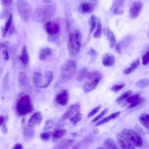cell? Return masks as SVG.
Wrapping results in <instances>:
<instances>
[{
  "instance_id": "obj_1",
  "label": "cell",
  "mask_w": 149,
  "mask_h": 149,
  "mask_svg": "<svg viewBox=\"0 0 149 149\" xmlns=\"http://www.w3.org/2000/svg\"><path fill=\"white\" fill-rule=\"evenodd\" d=\"M82 36L79 30H74L70 33L67 47L70 55L72 57L76 56L80 50L81 45Z\"/></svg>"
},
{
  "instance_id": "obj_2",
  "label": "cell",
  "mask_w": 149,
  "mask_h": 149,
  "mask_svg": "<svg viewBox=\"0 0 149 149\" xmlns=\"http://www.w3.org/2000/svg\"><path fill=\"white\" fill-rule=\"evenodd\" d=\"M75 61L72 59H68L64 62L61 66L59 76V81L63 83L70 80L74 76L77 70Z\"/></svg>"
},
{
  "instance_id": "obj_3",
  "label": "cell",
  "mask_w": 149,
  "mask_h": 149,
  "mask_svg": "<svg viewBox=\"0 0 149 149\" xmlns=\"http://www.w3.org/2000/svg\"><path fill=\"white\" fill-rule=\"evenodd\" d=\"M56 8L52 4H43L38 6L36 9L33 18L36 22L45 21L51 18L54 14Z\"/></svg>"
},
{
  "instance_id": "obj_4",
  "label": "cell",
  "mask_w": 149,
  "mask_h": 149,
  "mask_svg": "<svg viewBox=\"0 0 149 149\" xmlns=\"http://www.w3.org/2000/svg\"><path fill=\"white\" fill-rule=\"evenodd\" d=\"M16 108L18 114L20 116L32 112L33 109L30 97L27 95L22 96L17 102Z\"/></svg>"
},
{
  "instance_id": "obj_5",
  "label": "cell",
  "mask_w": 149,
  "mask_h": 149,
  "mask_svg": "<svg viewBox=\"0 0 149 149\" xmlns=\"http://www.w3.org/2000/svg\"><path fill=\"white\" fill-rule=\"evenodd\" d=\"M17 9L21 18L25 21H28L32 12V8L29 3L26 1H18L17 3Z\"/></svg>"
},
{
  "instance_id": "obj_6",
  "label": "cell",
  "mask_w": 149,
  "mask_h": 149,
  "mask_svg": "<svg viewBox=\"0 0 149 149\" xmlns=\"http://www.w3.org/2000/svg\"><path fill=\"white\" fill-rule=\"evenodd\" d=\"M121 134L131 143L136 147H140L143 145L142 139L136 132L131 129H125Z\"/></svg>"
},
{
  "instance_id": "obj_7",
  "label": "cell",
  "mask_w": 149,
  "mask_h": 149,
  "mask_svg": "<svg viewBox=\"0 0 149 149\" xmlns=\"http://www.w3.org/2000/svg\"><path fill=\"white\" fill-rule=\"evenodd\" d=\"M78 9L81 14H90L94 11L95 6L93 3L91 1H83L79 5Z\"/></svg>"
},
{
  "instance_id": "obj_8",
  "label": "cell",
  "mask_w": 149,
  "mask_h": 149,
  "mask_svg": "<svg viewBox=\"0 0 149 149\" xmlns=\"http://www.w3.org/2000/svg\"><path fill=\"white\" fill-rule=\"evenodd\" d=\"M45 30L47 33L51 36H54L58 33L60 29L59 24L55 22L48 21L45 26Z\"/></svg>"
},
{
  "instance_id": "obj_9",
  "label": "cell",
  "mask_w": 149,
  "mask_h": 149,
  "mask_svg": "<svg viewBox=\"0 0 149 149\" xmlns=\"http://www.w3.org/2000/svg\"><path fill=\"white\" fill-rule=\"evenodd\" d=\"M69 98V94L68 91L63 89L57 94L55 97V100L58 104L64 106L67 104Z\"/></svg>"
},
{
  "instance_id": "obj_10",
  "label": "cell",
  "mask_w": 149,
  "mask_h": 149,
  "mask_svg": "<svg viewBox=\"0 0 149 149\" xmlns=\"http://www.w3.org/2000/svg\"><path fill=\"white\" fill-rule=\"evenodd\" d=\"M116 138L118 143L122 149H135L132 144L121 134L118 133Z\"/></svg>"
},
{
  "instance_id": "obj_11",
  "label": "cell",
  "mask_w": 149,
  "mask_h": 149,
  "mask_svg": "<svg viewBox=\"0 0 149 149\" xmlns=\"http://www.w3.org/2000/svg\"><path fill=\"white\" fill-rule=\"evenodd\" d=\"M143 6L142 3L137 1L134 2L131 5L130 9V16L133 18L136 17L139 15Z\"/></svg>"
},
{
  "instance_id": "obj_12",
  "label": "cell",
  "mask_w": 149,
  "mask_h": 149,
  "mask_svg": "<svg viewBox=\"0 0 149 149\" xmlns=\"http://www.w3.org/2000/svg\"><path fill=\"white\" fill-rule=\"evenodd\" d=\"M42 119V116L40 111L36 112L33 114L28 120L29 126L32 128L39 125Z\"/></svg>"
},
{
  "instance_id": "obj_13",
  "label": "cell",
  "mask_w": 149,
  "mask_h": 149,
  "mask_svg": "<svg viewBox=\"0 0 149 149\" xmlns=\"http://www.w3.org/2000/svg\"><path fill=\"white\" fill-rule=\"evenodd\" d=\"M80 106L78 104H74L71 105L69 108L63 114L62 117L66 119L70 118L76 113L79 111Z\"/></svg>"
},
{
  "instance_id": "obj_14",
  "label": "cell",
  "mask_w": 149,
  "mask_h": 149,
  "mask_svg": "<svg viewBox=\"0 0 149 149\" xmlns=\"http://www.w3.org/2000/svg\"><path fill=\"white\" fill-rule=\"evenodd\" d=\"M102 77V74L97 70L92 71L87 73L86 77L91 82L99 83Z\"/></svg>"
},
{
  "instance_id": "obj_15",
  "label": "cell",
  "mask_w": 149,
  "mask_h": 149,
  "mask_svg": "<svg viewBox=\"0 0 149 149\" xmlns=\"http://www.w3.org/2000/svg\"><path fill=\"white\" fill-rule=\"evenodd\" d=\"M115 57L111 54H105L102 57V63L104 66L106 67H110L113 65L115 63Z\"/></svg>"
},
{
  "instance_id": "obj_16",
  "label": "cell",
  "mask_w": 149,
  "mask_h": 149,
  "mask_svg": "<svg viewBox=\"0 0 149 149\" xmlns=\"http://www.w3.org/2000/svg\"><path fill=\"white\" fill-rule=\"evenodd\" d=\"M103 32L109 40L110 47L113 48L116 42L115 38L113 33L107 27L103 29Z\"/></svg>"
},
{
  "instance_id": "obj_17",
  "label": "cell",
  "mask_w": 149,
  "mask_h": 149,
  "mask_svg": "<svg viewBox=\"0 0 149 149\" xmlns=\"http://www.w3.org/2000/svg\"><path fill=\"white\" fill-rule=\"evenodd\" d=\"M23 134L24 139L27 141L31 140L33 137L35 131L32 128L27 126L23 128Z\"/></svg>"
},
{
  "instance_id": "obj_18",
  "label": "cell",
  "mask_w": 149,
  "mask_h": 149,
  "mask_svg": "<svg viewBox=\"0 0 149 149\" xmlns=\"http://www.w3.org/2000/svg\"><path fill=\"white\" fill-rule=\"evenodd\" d=\"M74 142V141L72 139H65L59 142L52 149H68Z\"/></svg>"
},
{
  "instance_id": "obj_19",
  "label": "cell",
  "mask_w": 149,
  "mask_h": 149,
  "mask_svg": "<svg viewBox=\"0 0 149 149\" xmlns=\"http://www.w3.org/2000/svg\"><path fill=\"white\" fill-rule=\"evenodd\" d=\"M54 77L53 72L51 71H47L44 73V83L39 86L41 88H46L52 81Z\"/></svg>"
},
{
  "instance_id": "obj_20",
  "label": "cell",
  "mask_w": 149,
  "mask_h": 149,
  "mask_svg": "<svg viewBox=\"0 0 149 149\" xmlns=\"http://www.w3.org/2000/svg\"><path fill=\"white\" fill-rule=\"evenodd\" d=\"M22 53V55L20 56V59L23 65H26L29 62V56L27 48L26 46L23 47Z\"/></svg>"
},
{
  "instance_id": "obj_21",
  "label": "cell",
  "mask_w": 149,
  "mask_h": 149,
  "mask_svg": "<svg viewBox=\"0 0 149 149\" xmlns=\"http://www.w3.org/2000/svg\"><path fill=\"white\" fill-rule=\"evenodd\" d=\"M149 115L146 113L142 114L139 118L140 123L148 130H149Z\"/></svg>"
},
{
  "instance_id": "obj_22",
  "label": "cell",
  "mask_w": 149,
  "mask_h": 149,
  "mask_svg": "<svg viewBox=\"0 0 149 149\" xmlns=\"http://www.w3.org/2000/svg\"><path fill=\"white\" fill-rule=\"evenodd\" d=\"M120 112L119 111L114 113L97 123L95 125V126H99L107 123L111 120L118 116L120 115Z\"/></svg>"
},
{
  "instance_id": "obj_23",
  "label": "cell",
  "mask_w": 149,
  "mask_h": 149,
  "mask_svg": "<svg viewBox=\"0 0 149 149\" xmlns=\"http://www.w3.org/2000/svg\"><path fill=\"white\" fill-rule=\"evenodd\" d=\"M18 78L20 85L23 87L26 86L28 84V80L25 73L23 72H20L18 75Z\"/></svg>"
},
{
  "instance_id": "obj_24",
  "label": "cell",
  "mask_w": 149,
  "mask_h": 149,
  "mask_svg": "<svg viewBox=\"0 0 149 149\" xmlns=\"http://www.w3.org/2000/svg\"><path fill=\"white\" fill-rule=\"evenodd\" d=\"M104 146L106 149H120L113 140L111 138L105 140Z\"/></svg>"
},
{
  "instance_id": "obj_25",
  "label": "cell",
  "mask_w": 149,
  "mask_h": 149,
  "mask_svg": "<svg viewBox=\"0 0 149 149\" xmlns=\"http://www.w3.org/2000/svg\"><path fill=\"white\" fill-rule=\"evenodd\" d=\"M98 84L93 82H87L84 85L83 90L85 93L90 92L95 89Z\"/></svg>"
},
{
  "instance_id": "obj_26",
  "label": "cell",
  "mask_w": 149,
  "mask_h": 149,
  "mask_svg": "<svg viewBox=\"0 0 149 149\" xmlns=\"http://www.w3.org/2000/svg\"><path fill=\"white\" fill-rule=\"evenodd\" d=\"M34 83L36 85L39 86L43 81V76L42 74L40 72H35L33 77Z\"/></svg>"
},
{
  "instance_id": "obj_27",
  "label": "cell",
  "mask_w": 149,
  "mask_h": 149,
  "mask_svg": "<svg viewBox=\"0 0 149 149\" xmlns=\"http://www.w3.org/2000/svg\"><path fill=\"white\" fill-rule=\"evenodd\" d=\"M140 63L139 59L138 58L131 64L130 67L126 69L124 71V73L125 75H128L130 74L139 66Z\"/></svg>"
},
{
  "instance_id": "obj_28",
  "label": "cell",
  "mask_w": 149,
  "mask_h": 149,
  "mask_svg": "<svg viewBox=\"0 0 149 149\" xmlns=\"http://www.w3.org/2000/svg\"><path fill=\"white\" fill-rule=\"evenodd\" d=\"M88 73V69L87 68H81L77 75V80L79 82L82 81L86 77Z\"/></svg>"
},
{
  "instance_id": "obj_29",
  "label": "cell",
  "mask_w": 149,
  "mask_h": 149,
  "mask_svg": "<svg viewBox=\"0 0 149 149\" xmlns=\"http://www.w3.org/2000/svg\"><path fill=\"white\" fill-rule=\"evenodd\" d=\"M12 15L10 13L8 20L6 21L5 26L2 30V36L3 37H5L6 36L8 30L12 24Z\"/></svg>"
},
{
  "instance_id": "obj_30",
  "label": "cell",
  "mask_w": 149,
  "mask_h": 149,
  "mask_svg": "<svg viewBox=\"0 0 149 149\" xmlns=\"http://www.w3.org/2000/svg\"><path fill=\"white\" fill-rule=\"evenodd\" d=\"M149 81L148 79H143L137 81L135 83L136 86L140 88H144L148 86Z\"/></svg>"
},
{
  "instance_id": "obj_31",
  "label": "cell",
  "mask_w": 149,
  "mask_h": 149,
  "mask_svg": "<svg viewBox=\"0 0 149 149\" xmlns=\"http://www.w3.org/2000/svg\"><path fill=\"white\" fill-rule=\"evenodd\" d=\"M67 131L64 129H59L55 130L52 134L53 137L55 139H59L64 135Z\"/></svg>"
},
{
  "instance_id": "obj_32",
  "label": "cell",
  "mask_w": 149,
  "mask_h": 149,
  "mask_svg": "<svg viewBox=\"0 0 149 149\" xmlns=\"http://www.w3.org/2000/svg\"><path fill=\"white\" fill-rule=\"evenodd\" d=\"M82 116L79 111L77 112L73 117L70 118V121L75 125L79 122L82 119Z\"/></svg>"
},
{
  "instance_id": "obj_33",
  "label": "cell",
  "mask_w": 149,
  "mask_h": 149,
  "mask_svg": "<svg viewBox=\"0 0 149 149\" xmlns=\"http://www.w3.org/2000/svg\"><path fill=\"white\" fill-rule=\"evenodd\" d=\"M102 32V26L100 20H98L97 24V28L96 31L94 33L93 36L94 38H97L100 37Z\"/></svg>"
},
{
  "instance_id": "obj_34",
  "label": "cell",
  "mask_w": 149,
  "mask_h": 149,
  "mask_svg": "<svg viewBox=\"0 0 149 149\" xmlns=\"http://www.w3.org/2000/svg\"><path fill=\"white\" fill-rule=\"evenodd\" d=\"M144 101L143 97H140L138 99L132 103L128 107L129 109H132L136 107L143 103Z\"/></svg>"
},
{
  "instance_id": "obj_35",
  "label": "cell",
  "mask_w": 149,
  "mask_h": 149,
  "mask_svg": "<svg viewBox=\"0 0 149 149\" xmlns=\"http://www.w3.org/2000/svg\"><path fill=\"white\" fill-rule=\"evenodd\" d=\"M54 125V121L52 119H50L46 120L45 125L43 128L44 131H47L51 129Z\"/></svg>"
},
{
  "instance_id": "obj_36",
  "label": "cell",
  "mask_w": 149,
  "mask_h": 149,
  "mask_svg": "<svg viewBox=\"0 0 149 149\" xmlns=\"http://www.w3.org/2000/svg\"><path fill=\"white\" fill-rule=\"evenodd\" d=\"M132 93V91L131 90H129L125 92L116 99V102H120L128 98L131 95Z\"/></svg>"
},
{
  "instance_id": "obj_37",
  "label": "cell",
  "mask_w": 149,
  "mask_h": 149,
  "mask_svg": "<svg viewBox=\"0 0 149 149\" xmlns=\"http://www.w3.org/2000/svg\"><path fill=\"white\" fill-rule=\"evenodd\" d=\"M96 18L94 15H91L90 19V32H92L95 29L96 25Z\"/></svg>"
},
{
  "instance_id": "obj_38",
  "label": "cell",
  "mask_w": 149,
  "mask_h": 149,
  "mask_svg": "<svg viewBox=\"0 0 149 149\" xmlns=\"http://www.w3.org/2000/svg\"><path fill=\"white\" fill-rule=\"evenodd\" d=\"M52 131H48L42 132L40 134V137L43 140L47 141L49 139L52 135Z\"/></svg>"
},
{
  "instance_id": "obj_39",
  "label": "cell",
  "mask_w": 149,
  "mask_h": 149,
  "mask_svg": "<svg viewBox=\"0 0 149 149\" xmlns=\"http://www.w3.org/2000/svg\"><path fill=\"white\" fill-rule=\"evenodd\" d=\"M125 1L120 0L116 1L113 5V10H119V8L123 5Z\"/></svg>"
},
{
  "instance_id": "obj_40",
  "label": "cell",
  "mask_w": 149,
  "mask_h": 149,
  "mask_svg": "<svg viewBox=\"0 0 149 149\" xmlns=\"http://www.w3.org/2000/svg\"><path fill=\"white\" fill-rule=\"evenodd\" d=\"M142 63L143 65H146L148 64L149 61V52L148 49L142 56Z\"/></svg>"
},
{
  "instance_id": "obj_41",
  "label": "cell",
  "mask_w": 149,
  "mask_h": 149,
  "mask_svg": "<svg viewBox=\"0 0 149 149\" xmlns=\"http://www.w3.org/2000/svg\"><path fill=\"white\" fill-rule=\"evenodd\" d=\"M140 97L139 94H134L129 97L127 99V101L129 103H132L138 99Z\"/></svg>"
},
{
  "instance_id": "obj_42",
  "label": "cell",
  "mask_w": 149,
  "mask_h": 149,
  "mask_svg": "<svg viewBox=\"0 0 149 149\" xmlns=\"http://www.w3.org/2000/svg\"><path fill=\"white\" fill-rule=\"evenodd\" d=\"M109 109L108 108H106L104 109L100 114L94 118L92 120V122H94L99 120L107 113Z\"/></svg>"
},
{
  "instance_id": "obj_43",
  "label": "cell",
  "mask_w": 149,
  "mask_h": 149,
  "mask_svg": "<svg viewBox=\"0 0 149 149\" xmlns=\"http://www.w3.org/2000/svg\"><path fill=\"white\" fill-rule=\"evenodd\" d=\"M124 83L120 84L115 85L112 86L111 89V90L117 92L122 89L125 86Z\"/></svg>"
},
{
  "instance_id": "obj_44",
  "label": "cell",
  "mask_w": 149,
  "mask_h": 149,
  "mask_svg": "<svg viewBox=\"0 0 149 149\" xmlns=\"http://www.w3.org/2000/svg\"><path fill=\"white\" fill-rule=\"evenodd\" d=\"M41 53L45 55L46 57L50 56L52 54V51L51 49L49 47H45L42 49L41 51Z\"/></svg>"
},
{
  "instance_id": "obj_45",
  "label": "cell",
  "mask_w": 149,
  "mask_h": 149,
  "mask_svg": "<svg viewBox=\"0 0 149 149\" xmlns=\"http://www.w3.org/2000/svg\"><path fill=\"white\" fill-rule=\"evenodd\" d=\"M101 107V105H99L93 109L88 115L89 117H92L96 114L100 110Z\"/></svg>"
},
{
  "instance_id": "obj_46",
  "label": "cell",
  "mask_w": 149,
  "mask_h": 149,
  "mask_svg": "<svg viewBox=\"0 0 149 149\" xmlns=\"http://www.w3.org/2000/svg\"><path fill=\"white\" fill-rule=\"evenodd\" d=\"M13 0H2V3L3 6L6 7H10L13 2Z\"/></svg>"
},
{
  "instance_id": "obj_47",
  "label": "cell",
  "mask_w": 149,
  "mask_h": 149,
  "mask_svg": "<svg viewBox=\"0 0 149 149\" xmlns=\"http://www.w3.org/2000/svg\"><path fill=\"white\" fill-rule=\"evenodd\" d=\"M9 11L7 9H5L3 10L0 14V18H3L6 17L8 14Z\"/></svg>"
},
{
  "instance_id": "obj_48",
  "label": "cell",
  "mask_w": 149,
  "mask_h": 149,
  "mask_svg": "<svg viewBox=\"0 0 149 149\" xmlns=\"http://www.w3.org/2000/svg\"><path fill=\"white\" fill-rule=\"evenodd\" d=\"M88 54L91 56H94L97 55V52L93 48H91L88 51Z\"/></svg>"
},
{
  "instance_id": "obj_49",
  "label": "cell",
  "mask_w": 149,
  "mask_h": 149,
  "mask_svg": "<svg viewBox=\"0 0 149 149\" xmlns=\"http://www.w3.org/2000/svg\"><path fill=\"white\" fill-rule=\"evenodd\" d=\"M14 31L15 27L13 24L12 23L8 31V34L9 35H12L14 32Z\"/></svg>"
},
{
  "instance_id": "obj_50",
  "label": "cell",
  "mask_w": 149,
  "mask_h": 149,
  "mask_svg": "<svg viewBox=\"0 0 149 149\" xmlns=\"http://www.w3.org/2000/svg\"><path fill=\"white\" fill-rule=\"evenodd\" d=\"M7 118L6 120L5 119V122L2 125H3L1 128L2 131L4 134H6L8 132L7 128L6 125V123L7 121Z\"/></svg>"
},
{
  "instance_id": "obj_51",
  "label": "cell",
  "mask_w": 149,
  "mask_h": 149,
  "mask_svg": "<svg viewBox=\"0 0 149 149\" xmlns=\"http://www.w3.org/2000/svg\"><path fill=\"white\" fill-rule=\"evenodd\" d=\"M4 81L3 83V87L5 89H7L8 87V78L7 76H6L4 78Z\"/></svg>"
},
{
  "instance_id": "obj_52",
  "label": "cell",
  "mask_w": 149,
  "mask_h": 149,
  "mask_svg": "<svg viewBox=\"0 0 149 149\" xmlns=\"http://www.w3.org/2000/svg\"><path fill=\"white\" fill-rule=\"evenodd\" d=\"M115 49L116 51L118 54H120L121 52L120 44L119 43L117 42L115 46Z\"/></svg>"
},
{
  "instance_id": "obj_53",
  "label": "cell",
  "mask_w": 149,
  "mask_h": 149,
  "mask_svg": "<svg viewBox=\"0 0 149 149\" xmlns=\"http://www.w3.org/2000/svg\"><path fill=\"white\" fill-rule=\"evenodd\" d=\"M23 146L20 143H17L15 144L12 149H23Z\"/></svg>"
},
{
  "instance_id": "obj_54",
  "label": "cell",
  "mask_w": 149,
  "mask_h": 149,
  "mask_svg": "<svg viewBox=\"0 0 149 149\" xmlns=\"http://www.w3.org/2000/svg\"><path fill=\"white\" fill-rule=\"evenodd\" d=\"M2 53L4 55V58L6 60L9 59V54L7 51L6 50H3L2 51Z\"/></svg>"
},
{
  "instance_id": "obj_55",
  "label": "cell",
  "mask_w": 149,
  "mask_h": 149,
  "mask_svg": "<svg viewBox=\"0 0 149 149\" xmlns=\"http://www.w3.org/2000/svg\"><path fill=\"white\" fill-rule=\"evenodd\" d=\"M124 12L123 10H113V14L116 15H121Z\"/></svg>"
},
{
  "instance_id": "obj_56",
  "label": "cell",
  "mask_w": 149,
  "mask_h": 149,
  "mask_svg": "<svg viewBox=\"0 0 149 149\" xmlns=\"http://www.w3.org/2000/svg\"><path fill=\"white\" fill-rule=\"evenodd\" d=\"M81 143L78 142L74 144L72 148L71 149H79L81 146Z\"/></svg>"
},
{
  "instance_id": "obj_57",
  "label": "cell",
  "mask_w": 149,
  "mask_h": 149,
  "mask_svg": "<svg viewBox=\"0 0 149 149\" xmlns=\"http://www.w3.org/2000/svg\"><path fill=\"white\" fill-rule=\"evenodd\" d=\"M5 119L4 117L2 115H0V126L2 125L4 123Z\"/></svg>"
},
{
  "instance_id": "obj_58",
  "label": "cell",
  "mask_w": 149,
  "mask_h": 149,
  "mask_svg": "<svg viewBox=\"0 0 149 149\" xmlns=\"http://www.w3.org/2000/svg\"><path fill=\"white\" fill-rule=\"evenodd\" d=\"M25 122V118H24L22 120L21 123L22 124H24Z\"/></svg>"
},
{
  "instance_id": "obj_59",
  "label": "cell",
  "mask_w": 149,
  "mask_h": 149,
  "mask_svg": "<svg viewBox=\"0 0 149 149\" xmlns=\"http://www.w3.org/2000/svg\"><path fill=\"white\" fill-rule=\"evenodd\" d=\"M71 134L74 136H76L77 135V133L76 132H73L71 133Z\"/></svg>"
},
{
  "instance_id": "obj_60",
  "label": "cell",
  "mask_w": 149,
  "mask_h": 149,
  "mask_svg": "<svg viewBox=\"0 0 149 149\" xmlns=\"http://www.w3.org/2000/svg\"><path fill=\"white\" fill-rule=\"evenodd\" d=\"M45 1V2H47V3L51 2V1L50 0H45V1Z\"/></svg>"
},
{
  "instance_id": "obj_61",
  "label": "cell",
  "mask_w": 149,
  "mask_h": 149,
  "mask_svg": "<svg viewBox=\"0 0 149 149\" xmlns=\"http://www.w3.org/2000/svg\"><path fill=\"white\" fill-rule=\"evenodd\" d=\"M96 149H105L104 148H101V147H99L96 148Z\"/></svg>"
}]
</instances>
